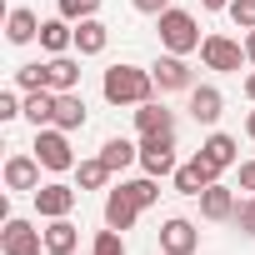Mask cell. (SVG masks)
Listing matches in <instances>:
<instances>
[{
    "label": "cell",
    "mask_w": 255,
    "mask_h": 255,
    "mask_svg": "<svg viewBox=\"0 0 255 255\" xmlns=\"http://www.w3.org/2000/svg\"><path fill=\"white\" fill-rule=\"evenodd\" d=\"M200 5H205V10H225V5H230V0H200Z\"/></svg>",
    "instance_id": "obj_36"
},
{
    "label": "cell",
    "mask_w": 255,
    "mask_h": 255,
    "mask_svg": "<svg viewBox=\"0 0 255 255\" xmlns=\"http://www.w3.org/2000/svg\"><path fill=\"white\" fill-rule=\"evenodd\" d=\"M245 95H250V100H255V70H250V75H245Z\"/></svg>",
    "instance_id": "obj_38"
},
{
    "label": "cell",
    "mask_w": 255,
    "mask_h": 255,
    "mask_svg": "<svg viewBox=\"0 0 255 255\" xmlns=\"http://www.w3.org/2000/svg\"><path fill=\"white\" fill-rule=\"evenodd\" d=\"M130 5H135L140 15H165V10H170V0H130Z\"/></svg>",
    "instance_id": "obj_33"
},
{
    "label": "cell",
    "mask_w": 255,
    "mask_h": 255,
    "mask_svg": "<svg viewBox=\"0 0 255 255\" xmlns=\"http://www.w3.org/2000/svg\"><path fill=\"white\" fill-rule=\"evenodd\" d=\"M245 135H250V140H255V110H250V115H245Z\"/></svg>",
    "instance_id": "obj_37"
},
{
    "label": "cell",
    "mask_w": 255,
    "mask_h": 255,
    "mask_svg": "<svg viewBox=\"0 0 255 255\" xmlns=\"http://www.w3.org/2000/svg\"><path fill=\"white\" fill-rule=\"evenodd\" d=\"M215 180H220V170H215V165H210L200 150H195V155H190V160L175 170V190H180V195H200V190H210Z\"/></svg>",
    "instance_id": "obj_8"
},
{
    "label": "cell",
    "mask_w": 255,
    "mask_h": 255,
    "mask_svg": "<svg viewBox=\"0 0 255 255\" xmlns=\"http://www.w3.org/2000/svg\"><path fill=\"white\" fill-rule=\"evenodd\" d=\"M35 160L45 170H75V150H70V130H60V125H45V130H35Z\"/></svg>",
    "instance_id": "obj_3"
},
{
    "label": "cell",
    "mask_w": 255,
    "mask_h": 255,
    "mask_svg": "<svg viewBox=\"0 0 255 255\" xmlns=\"http://www.w3.org/2000/svg\"><path fill=\"white\" fill-rule=\"evenodd\" d=\"M55 125H60V130H80V125H85V100H80V90H60V95H55Z\"/></svg>",
    "instance_id": "obj_23"
},
{
    "label": "cell",
    "mask_w": 255,
    "mask_h": 255,
    "mask_svg": "<svg viewBox=\"0 0 255 255\" xmlns=\"http://www.w3.org/2000/svg\"><path fill=\"white\" fill-rule=\"evenodd\" d=\"M220 110H225V95L215 85H190V115H195V125H215Z\"/></svg>",
    "instance_id": "obj_14"
},
{
    "label": "cell",
    "mask_w": 255,
    "mask_h": 255,
    "mask_svg": "<svg viewBox=\"0 0 255 255\" xmlns=\"http://www.w3.org/2000/svg\"><path fill=\"white\" fill-rule=\"evenodd\" d=\"M140 210H145V205H140V200H135L130 190H125V185L105 195V225H110V230H130Z\"/></svg>",
    "instance_id": "obj_12"
},
{
    "label": "cell",
    "mask_w": 255,
    "mask_h": 255,
    "mask_svg": "<svg viewBox=\"0 0 255 255\" xmlns=\"http://www.w3.org/2000/svg\"><path fill=\"white\" fill-rule=\"evenodd\" d=\"M95 10H100V0H60V15H65V20H75V25H80V20H90Z\"/></svg>",
    "instance_id": "obj_29"
},
{
    "label": "cell",
    "mask_w": 255,
    "mask_h": 255,
    "mask_svg": "<svg viewBox=\"0 0 255 255\" xmlns=\"http://www.w3.org/2000/svg\"><path fill=\"white\" fill-rule=\"evenodd\" d=\"M100 160H105L110 170H125V165H130V160H140V145H130V140H125V135H110V140L100 145Z\"/></svg>",
    "instance_id": "obj_24"
},
{
    "label": "cell",
    "mask_w": 255,
    "mask_h": 255,
    "mask_svg": "<svg viewBox=\"0 0 255 255\" xmlns=\"http://www.w3.org/2000/svg\"><path fill=\"white\" fill-rule=\"evenodd\" d=\"M240 190L255 195V160H240Z\"/></svg>",
    "instance_id": "obj_34"
},
{
    "label": "cell",
    "mask_w": 255,
    "mask_h": 255,
    "mask_svg": "<svg viewBox=\"0 0 255 255\" xmlns=\"http://www.w3.org/2000/svg\"><path fill=\"white\" fill-rule=\"evenodd\" d=\"M235 225H240L245 235H255V195H250V200H240V210H235Z\"/></svg>",
    "instance_id": "obj_31"
},
{
    "label": "cell",
    "mask_w": 255,
    "mask_h": 255,
    "mask_svg": "<svg viewBox=\"0 0 255 255\" xmlns=\"http://www.w3.org/2000/svg\"><path fill=\"white\" fill-rule=\"evenodd\" d=\"M155 30H160V45L170 50V55H190V50H200V25H195V15L190 10H165V15H155Z\"/></svg>",
    "instance_id": "obj_2"
},
{
    "label": "cell",
    "mask_w": 255,
    "mask_h": 255,
    "mask_svg": "<svg viewBox=\"0 0 255 255\" xmlns=\"http://www.w3.org/2000/svg\"><path fill=\"white\" fill-rule=\"evenodd\" d=\"M15 85H20V90H40V85H45V65H40V60L20 65V70H15ZM45 90H50V85H45Z\"/></svg>",
    "instance_id": "obj_28"
},
{
    "label": "cell",
    "mask_w": 255,
    "mask_h": 255,
    "mask_svg": "<svg viewBox=\"0 0 255 255\" xmlns=\"http://www.w3.org/2000/svg\"><path fill=\"white\" fill-rule=\"evenodd\" d=\"M75 200H80V185H60V180H50V185H40V190H35V210H40L45 220L70 215V210H75Z\"/></svg>",
    "instance_id": "obj_9"
},
{
    "label": "cell",
    "mask_w": 255,
    "mask_h": 255,
    "mask_svg": "<svg viewBox=\"0 0 255 255\" xmlns=\"http://www.w3.org/2000/svg\"><path fill=\"white\" fill-rule=\"evenodd\" d=\"M230 20H235V30H255V0H230Z\"/></svg>",
    "instance_id": "obj_30"
},
{
    "label": "cell",
    "mask_w": 255,
    "mask_h": 255,
    "mask_svg": "<svg viewBox=\"0 0 255 255\" xmlns=\"http://www.w3.org/2000/svg\"><path fill=\"white\" fill-rule=\"evenodd\" d=\"M195 200H200V215H205V220H215V225H225V220H235V210H240V200H235V190H225L220 180H215L210 190H200Z\"/></svg>",
    "instance_id": "obj_11"
},
{
    "label": "cell",
    "mask_w": 255,
    "mask_h": 255,
    "mask_svg": "<svg viewBox=\"0 0 255 255\" xmlns=\"http://www.w3.org/2000/svg\"><path fill=\"white\" fill-rule=\"evenodd\" d=\"M15 115H25V100H15L5 90V95H0V120H15Z\"/></svg>",
    "instance_id": "obj_32"
},
{
    "label": "cell",
    "mask_w": 255,
    "mask_h": 255,
    "mask_svg": "<svg viewBox=\"0 0 255 255\" xmlns=\"http://www.w3.org/2000/svg\"><path fill=\"white\" fill-rule=\"evenodd\" d=\"M0 250H5V255H40V250H45V235H40L30 220L5 215V230H0Z\"/></svg>",
    "instance_id": "obj_6"
},
{
    "label": "cell",
    "mask_w": 255,
    "mask_h": 255,
    "mask_svg": "<svg viewBox=\"0 0 255 255\" xmlns=\"http://www.w3.org/2000/svg\"><path fill=\"white\" fill-rule=\"evenodd\" d=\"M40 170H45V165H40L35 155H10V160H5V190H30V195H35V190H40Z\"/></svg>",
    "instance_id": "obj_13"
},
{
    "label": "cell",
    "mask_w": 255,
    "mask_h": 255,
    "mask_svg": "<svg viewBox=\"0 0 255 255\" xmlns=\"http://www.w3.org/2000/svg\"><path fill=\"white\" fill-rule=\"evenodd\" d=\"M110 175H115V170H110V165H105L100 155H95V160H80V165H75V185H80V190H105V180H110Z\"/></svg>",
    "instance_id": "obj_25"
},
{
    "label": "cell",
    "mask_w": 255,
    "mask_h": 255,
    "mask_svg": "<svg viewBox=\"0 0 255 255\" xmlns=\"http://www.w3.org/2000/svg\"><path fill=\"white\" fill-rule=\"evenodd\" d=\"M200 155H205L215 170H230V165L240 160V145H235V135H225V130H210V135H205V145H200Z\"/></svg>",
    "instance_id": "obj_16"
},
{
    "label": "cell",
    "mask_w": 255,
    "mask_h": 255,
    "mask_svg": "<svg viewBox=\"0 0 255 255\" xmlns=\"http://www.w3.org/2000/svg\"><path fill=\"white\" fill-rule=\"evenodd\" d=\"M105 45H110V25H105V20L90 15V20L75 25V50H80V55H100Z\"/></svg>",
    "instance_id": "obj_21"
},
{
    "label": "cell",
    "mask_w": 255,
    "mask_h": 255,
    "mask_svg": "<svg viewBox=\"0 0 255 255\" xmlns=\"http://www.w3.org/2000/svg\"><path fill=\"white\" fill-rule=\"evenodd\" d=\"M100 95L110 105H145V100H155V75L140 65H110L100 80Z\"/></svg>",
    "instance_id": "obj_1"
},
{
    "label": "cell",
    "mask_w": 255,
    "mask_h": 255,
    "mask_svg": "<svg viewBox=\"0 0 255 255\" xmlns=\"http://www.w3.org/2000/svg\"><path fill=\"white\" fill-rule=\"evenodd\" d=\"M135 130H140V135H160V130H175V115H170L160 100H145V105H135Z\"/></svg>",
    "instance_id": "obj_18"
},
{
    "label": "cell",
    "mask_w": 255,
    "mask_h": 255,
    "mask_svg": "<svg viewBox=\"0 0 255 255\" xmlns=\"http://www.w3.org/2000/svg\"><path fill=\"white\" fill-rule=\"evenodd\" d=\"M125 190H130L140 205H155V200H160V180H155V175H140V180H130V185H125Z\"/></svg>",
    "instance_id": "obj_27"
},
{
    "label": "cell",
    "mask_w": 255,
    "mask_h": 255,
    "mask_svg": "<svg viewBox=\"0 0 255 255\" xmlns=\"http://www.w3.org/2000/svg\"><path fill=\"white\" fill-rule=\"evenodd\" d=\"M45 85H50L55 95H60V90H75V85H80V65H75L70 55H50V60H45Z\"/></svg>",
    "instance_id": "obj_22"
},
{
    "label": "cell",
    "mask_w": 255,
    "mask_h": 255,
    "mask_svg": "<svg viewBox=\"0 0 255 255\" xmlns=\"http://www.w3.org/2000/svg\"><path fill=\"white\" fill-rule=\"evenodd\" d=\"M150 75H155V90H160V95H165V90H190V85H195V70L185 65V55H170V50L150 65Z\"/></svg>",
    "instance_id": "obj_7"
},
{
    "label": "cell",
    "mask_w": 255,
    "mask_h": 255,
    "mask_svg": "<svg viewBox=\"0 0 255 255\" xmlns=\"http://www.w3.org/2000/svg\"><path fill=\"white\" fill-rule=\"evenodd\" d=\"M40 15L35 10H25V5H15L10 15H5V35H10V45H30V40H40Z\"/></svg>",
    "instance_id": "obj_15"
},
{
    "label": "cell",
    "mask_w": 255,
    "mask_h": 255,
    "mask_svg": "<svg viewBox=\"0 0 255 255\" xmlns=\"http://www.w3.org/2000/svg\"><path fill=\"white\" fill-rule=\"evenodd\" d=\"M90 255H125V240H120V230H95V240H90Z\"/></svg>",
    "instance_id": "obj_26"
},
{
    "label": "cell",
    "mask_w": 255,
    "mask_h": 255,
    "mask_svg": "<svg viewBox=\"0 0 255 255\" xmlns=\"http://www.w3.org/2000/svg\"><path fill=\"white\" fill-rule=\"evenodd\" d=\"M200 60H205V70L230 75V70H240V60H250V55H245V45L230 40V35H205V40H200Z\"/></svg>",
    "instance_id": "obj_5"
},
{
    "label": "cell",
    "mask_w": 255,
    "mask_h": 255,
    "mask_svg": "<svg viewBox=\"0 0 255 255\" xmlns=\"http://www.w3.org/2000/svg\"><path fill=\"white\" fill-rule=\"evenodd\" d=\"M195 245H200V230L185 215H170L160 225V255H195Z\"/></svg>",
    "instance_id": "obj_10"
},
{
    "label": "cell",
    "mask_w": 255,
    "mask_h": 255,
    "mask_svg": "<svg viewBox=\"0 0 255 255\" xmlns=\"http://www.w3.org/2000/svg\"><path fill=\"white\" fill-rule=\"evenodd\" d=\"M140 165L145 175H175V130H160V135H140Z\"/></svg>",
    "instance_id": "obj_4"
},
{
    "label": "cell",
    "mask_w": 255,
    "mask_h": 255,
    "mask_svg": "<svg viewBox=\"0 0 255 255\" xmlns=\"http://www.w3.org/2000/svg\"><path fill=\"white\" fill-rule=\"evenodd\" d=\"M245 55H250V65H255V30H245Z\"/></svg>",
    "instance_id": "obj_35"
},
{
    "label": "cell",
    "mask_w": 255,
    "mask_h": 255,
    "mask_svg": "<svg viewBox=\"0 0 255 255\" xmlns=\"http://www.w3.org/2000/svg\"><path fill=\"white\" fill-rule=\"evenodd\" d=\"M40 45H45L50 55H65V50L75 45V20H65V15L45 20V25H40Z\"/></svg>",
    "instance_id": "obj_20"
},
{
    "label": "cell",
    "mask_w": 255,
    "mask_h": 255,
    "mask_svg": "<svg viewBox=\"0 0 255 255\" xmlns=\"http://www.w3.org/2000/svg\"><path fill=\"white\" fill-rule=\"evenodd\" d=\"M75 245H80V225L70 215H60V220L45 225V250L50 255H75Z\"/></svg>",
    "instance_id": "obj_17"
},
{
    "label": "cell",
    "mask_w": 255,
    "mask_h": 255,
    "mask_svg": "<svg viewBox=\"0 0 255 255\" xmlns=\"http://www.w3.org/2000/svg\"><path fill=\"white\" fill-rule=\"evenodd\" d=\"M25 120L35 125V130H45V125H55V90H25Z\"/></svg>",
    "instance_id": "obj_19"
}]
</instances>
